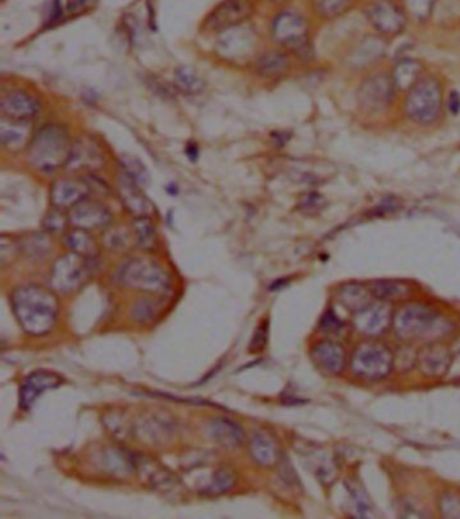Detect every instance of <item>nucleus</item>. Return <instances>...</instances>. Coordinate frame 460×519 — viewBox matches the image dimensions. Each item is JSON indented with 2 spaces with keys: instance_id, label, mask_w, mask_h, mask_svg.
<instances>
[{
  "instance_id": "obj_1",
  "label": "nucleus",
  "mask_w": 460,
  "mask_h": 519,
  "mask_svg": "<svg viewBox=\"0 0 460 519\" xmlns=\"http://www.w3.org/2000/svg\"><path fill=\"white\" fill-rule=\"evenodd\" d=\"M12 310L25 332L42 336L53 330L58 320V300L51 290L40 285H25L12 293Z\"/></svg>"
},
{
  "instance_id": "obj_2",
  "label": "nucleus",
  "mask_w": 460,
  "mask_h": 519,
  "mask_svg": "<svg viewBox=\"0 0 460 519\" xmlns=\"http://www.w3.org/2000/svg\"><path fill=\"white\" fill-rule=\"evenodd\" d=\"M71 141L65 128L49 125L33 136L29 161L33 168L43 173H53L68 164L72 153Z\"/></svg>"
},
{
  "instance_id": "obj_3",
  "label": "nucleus",
  "mask_w": 460,
  "mask_h": 519,
  "mask_svg": "<svg viewBox=\"0 0 460 519\" xmlns=\"http://www.w3.org/2000/svg\"><path fill=\"white\" fill-rule=\"evenodd\" d=\"M395 330L398 338L407 340H438L449 333L451 324L432 308L413 304L397 313Z\"/></svg>"
},
{
  "instance_id": "obj_4",
  "label": "nucleus",
  "mask_w": 460,
  "mask_h": 519,
  "mask_svg": "<svg viewBox=\"0 0 460 519\" xmlns=\"http://www.w3.org/2000/svg\"><path fill=\"white\" fill-rule=\"evenodd\" d=\"M119 282L126 287L149 294H165L172 287V279L168 272L157 262L146 258H134L128 261L120 269Z\"/></svg>"
},
{
  "instance_id": "obj_5",
  "label": "nucleus",
  "mask_w": 460,
  "mask_h": 519,
  "mask_svg": "<svg viewBox=\"0 0 460 519\" xmlns=\"http://www.w3.org/2000/svg\"><path fill=\"white\" fill-rule=\"evenodd\" d=\"M443 105V94L438 81L432 77L421 79L408 95L405 111L418 125H432L438 119Z\"/></svg>"
},
{
  "instance_id": "obj_6",
  "label": "nucleus",
  "mask_w": 460,
  "mask_h": 519,
  "mask_svg": "<svg viewBox=\"0 0 460 519\" xmlns=\"http://www.w3.org/2000/svg\"><path fill=\"white\" fill-rule=\"evenodd\" d=\"M395 366V356L382 344H362L354 352L351 367L354 374L369 380L387 378Z\"/></svg>"
},
{
  "instance_id": "obj_7",
  "label": "nucleus",
  "mask_w": 460,
  "mask_h": 519,
  "mask_svg": "<svg viewBox=\"0 0 460 519\" xmlns=\"http://www.w3.org/2000/svg\"><path fill=\"white\" fill-rule=\"evenodd\" d=\"M88 258L72 253L54 262L50 272L51 287L58 292L72 293L88 281L91 267Z\"/></svg>"
},
{
  "instance_id": "obj_8",
  "label": "nucleus",
  "mask_w": 460,
  "mask_h": 519,
  "mask_svg": "<svg viewBox=\"0 0 460 519\" xmlns=\"http://www.w3.org/2000/svg\"><path fill=\"white\" fill-rule=\"evenodd\" d=\"M256 37L250 27L238 25L225 30L216 42L220 57L231 63H246L254 57Z\"/></svg>"
},
{
  "instance_id": "obj_9",
  "label": "nucleus",
  "mask_w": 460,
  "mask_h": 519,
  "mask_svg": "<svg viewBox=\"0 0 460 519\" xmlns=\"http://www.w3.org/2000/svg\"><path fill=\"white\" fill-rule=\"evenodd\" d=\"M272 34L280 45L297 54L307 53L308 23L302 15L295 12H282L274 19Z\"/></svg>"
},
{
  "instance_id": "obj_10",
  "label": "nucleus",
  "mask_w": 460,
  "mask_h": 519,
  "mask_svg": "<svg viewBox=\"0 0 460 519\" xmlns=\"http://www.w3.org/2000/svg\"><path fill=\"white\" fill-rule=\"evenodd\" d=\"M367 18L377 32L395 35L402 32L407 23L405 11L393 0H375L367 9Z\"/></svg>"
},
{
  "instance_id": "obj_11",
  "label": "nucleus",
  "mask_w": 460,
  "mask_h": 519,
  "mask_svg": "<svg viewBox=\"0 0 460 519\" xmlns=\"http://www.w3.org/2000/svg\"><path fill=\"white\" fill-rule=\"evenodd\" d=\"M395 91L392 77L377 74L362 84L359 88V102L367 111H382L392 102Z\"/></svg>"
},
{
  "instance_id": "obj_12",
  "label": "nucleus",
  "mask_w": 460,
  "mask_h": 519,
  "mask_svg": "<svg viewBox=\"0 0 460 519\" xmlns=\"http://www.w3.org/2000/svg\"><path fill=\"white\" fill-rule=\"evenodd\" d=\"M69 222L81 230H96L111 223V212L102 202L86 199L69 210Z\"/></svg>"
},
{
  "instance_id": "obj_13",
  "label": "nucleus",
  "mask_w": 460,
  "mask_h": 519,
  "mask_svg": "<svg viewBox=\"0 0 460 519\" xmlns=\"http://www.w3.org/2000/svg\"><path fill=\"white\" fill-rule=\"evenodd\" d=\"M253 4L250 0H226L207 19L208 30L225 32V30L241 25L246 18L250 17Z\"/></svg>"
},
{
  "instance_id": "obj_14",
  "label": "nucleus",
  "mask_w": 460,
  "mask_h": 519,
  "mask_svg": "<svg viewBox=\"0 0 460 519\" xmlns=\"http://www.w3.org/2000/svg\"><path fill=\"white\" fill-rule=\"evenodd\" d=\"M104 156L99 143L91 136H80L72 145L71 158L65 168L73 172H94L103 168Z\"/></svg>"
},
{
  "instance_id": "obj_15",
  "label": "nucleus",
  "mask_w": 460,
  "mask_h": 519,
  "mask_svg": "<svg viewBox=\"0 0 460 519\" xmlns=\"http://www.w3.org/2000/svg\"><path fill=\"white\" fill-rule=\"evenodd\" d=\"M63 382L60 375L46 370H38L27 375L20 385V408L30 410L43 393L58 389Z\"/></svg>"
},
{
  "instance_id": "obj_16",
  "label": "nucleus",
  "mask_w": 460,
  "mask_h": 519,
  "mask_svg": "<svg viewBox=\"0 0 460 519\" xmlns=\"http://www.w3.org/2000/svg\"><path fill=\"white\" fill-rule=\"evenodd\" d=\"M89 194L91 187L86 179L65 177L51 185V204L60 210H71L80 202L88 199Z\"/></svg>"
},
{
  "instance_id": "obj_17",
  "label": "nucleus",
  "mask_w": 460,
  "mask_h": 519,
  "mask_svg": "<svg viewBox=\"0 0 460 519\" xmlns=\"http://www.w3.org/2000/svg\"><path fill=\"white\" fill-rule=\"evenodd\" d=\"M118 192L126 210L135 218H151L154 207L143 195L141 185L122 171L118 177Z\"/></svg>"
},
{
  "instance_id": "obj_18",
  "label": "nucleus",
  "mask_w": 460,
  "mask_h": 519,
  "mask_svg": "<svg viewBox=\"0 0 460 519\" xmlns=\"http://www.w3.org/2000/svg\"><path fill=\"white\" fill-rule=\"evenodd\" d=\"M4 118L18 120H32L40 114L41 104L34 96L25 91H12L0 103Z\"/></svg>"
},
{
  "instance_id": "obj_19",
  "label": "nucleus",
  "mask_w": 460,
  "mask_h": 519,
  "mask_svg": "<svg viewBox=\"0 0 460 519\" xmlns=\"http://www.w3.org/2000/svg\"><path fill=\"white\" fill-rule=\"evenodd\" d=\"M33 125L32 120H18L4 118L0 122V140L2 145L10 151H20L29 148L32 143Z\"/></svg>"
},
{
  "instance_id": "obj_20",
  "label": "nucleus",
  "mask_w": 460,
  "mask_h": 519,
  "mask_svg": "<svg viewBox=\"0 0 460 519\" xmlns=\"http://www.w3.org/2000/svg\"><path fill=\"white\" fill-rule=\"evenodd\" d=\"M390 308L389 305L370 304L364 309L356 312V325L361 332L366 335H378L382 331L387 330L390 323Z\"/></svg>"
},
{
  "instance_id": "obj_21",
  "label": "nucleus",
  "mask_w": 460,
  "mask_h": 519,
  "mask_svg": "<svg viewBox=\"0 0 460 519\" xmlns=\"http://www.w3.org/2000/svg\"><path fill=\"white\" fill-rule=\"evenodd\" d=\"M312 359L324 371L339 374L343 370L346 355L343 348L331 341H323L313 347Z\"/></svg>"
},
{
  "instance_id": "obj_22",
  "label": "nucleus",
  "mask_w": 460,
  "mask_h": 519,
  "mask_svg": "<svg viewBox=\"0 0 460 519\" xmlns=\"http://www.w3.org/2000/svg\"><path fill=\"white\" fill-rule=\"evenodd\" d=\"M451 366V355L441 346H431L420 354V369L424 375L441 378Z\"/></svg>"
},
{
  "instance_id": "obj_23",
  "label": "nucleus",
  "mask_w": 460,
  "mask_h": 519,
  "mask_svg": "<svg viewBox=\"0 0 460 519\" xmlns=\"http://www.w3.org/2000/svg\"><path fill=\"white\" fill-rule=\"evenodd\" d=\"M250 454L259 466H274L279 462V446L264 433H256L251 437Z\"/></svg>"
},
{
  "instance_id": "obj_24",
  "label": "nucleus",
  "mask_w": 460,
  "mask_h": 519,
  "mask_svg": "<svg viewBox=\"0 0 460 519\" xmlns=\"http://www.w3.org/2000/svg\"><path fill=\"white\" fill-rule=\"evenodd\" d=\"M421 74H423V68L418 61H401L393 69V84L398 91L410 92L423 79Z\"/></svg>"
},
{
  "instance_id": "obj_25",
  "label": "nucleus",
  "mask_w": 460,
  "mask_h": 519,
  "mask_svg": "<svg viewBox=\"0 0 460 519\" xmlns=\"http://www.w3.org/2000/svg\"><path fill=\"white\" fill-rule=\"evenodd\" d=\"M211 434L226 446H238L245 440V431L238 424L226 418H216L211 423Z\"/></svg>"
},
{
  "instance_id": "obj_26",
  "label": "nucleus",
  "mask_w": 460,
  "mask_h": 519,
  "mask_svg": "<svg viewBox=\"0 0 460 519\" xmlns=\"http://www.w3.org/2000/svg\"><path fill=\"white\" fill-rule=\"evenodd\" d=\"M65 243L71 248L72 253L79 254L84 258L91 259L97 254L96 241L87 230L74 228V230L69 231L65 236Z\"/></svg>"
},
{
  "instance_id": "obj_27",
  "label": "nucleus",
  "mask_w": 460,
  "mask_h": 519,
  "mask_svg": "<svg viewBox=\"0 0 460 519\" xmlns=\"http://www.w3.org/2000/svg\"><path fill=\"white\" fill-rule=\"evenodd\" d=\"M288 69H289V58L281 51H270L257 61L258 73L269 79L282 76Z\"/></svg>"
},
{
  "instance_id": "obj_28",
  "label": "nucleus",
  "mask_w": 460,
  "mask_h": 519,
  "mask_svg": "<svg viewBox=\"0 0 460 519\" xmlns=\"http://www.w3.org/2000/svg\"><path fill=\"white\" fill-rule=\"evenodd\" d=\"M370 293L361 285L349 284L341 287V292H339V300L347 309L356 313L366 308L367 305L372 304L370 302Z\"/></svg>"
},
{
  "instance_id": "obj_29",
  "label": "nucleus",
  "mask_w": 460,
  "mask_h": 519,
  "mask_svg": "<svg viewBox=\"0 0 460 519\" xmlns=\"http://www.w3.org/2000/svg\"><path fill=\"white\" fill-rule=\"evenodd\" d=\"M134 233H135L138 246L142 250H156L157 244H158V238H157L156 227L150 222V218H135V222H134Z\"/></svg>"
},
{
  "instance_id": "obj_30",
  "label": "nucleus",
  "mask_w": 460,
  "mask_h": 519,
  "mask_svg": "<svg viewBox=\"0 0 460 519\" xmlns=\"http://www.w3.org/2000/svg\"><path fill=\"white\" fill-rule=\"evenodd\" d=\"M174 83L185 94H200L204 91L205 83L202 77L188 66H180L174 72Z\"/></svg>"
},
{
  "instance_id": "obj_31",
  "label": "nucleus",
  "mask_w": 460,
  "mask_h": 519,
  "mask_svg": "<svg viewBox=\"0 0 460 519\" xmlns=\"http://www.w3.org/2000/svg\"><path fill=\"white\" fill-rule=\"evenodd\" d=\"M372 294L380 300H397V298L405 297L410 294V287L407 284H402L400 281H377L372 284Z\"/></svg>"
},
{
  "instance_id": "obj_32",
  "label": "nucleus",
  "mask_w": 460,
  "mask_h": 519,
  "mask_svg": "<svg viewBox=\"0 0 460 519\" xmlns=\"http://www.w3.org/2000/svg\"><path fill=\"white\" fill-rule=\"evenodd\" d=\"M235 483V471L231 467L222 466L220 469H216L212 483L208 485L205 492L212 495L223 494V492H227L228 490H231Z\"/></svg>"
},
{
  "instance_id": "obj_33",
  "label": "nucleus",
  "mask_w": 460,
  "mask_h": 519,
  "mask_svg": "<svg viewBox=\"0 0 460 519\" xmlns=\"http://www.w3.org/2000/svg\"><path fill=\"white\" fill-rule=\"evenodd\" d=\"M353 4V0H313L316 12L324 18H336L344 14Z\"/></svg>"
},
{
  "instance_id": "obj_34",
  "label": "nucleus",
  "mask_w": 460,
  "mask_h": 519,
  "mask_svg": "<svg viewBox=\"0 0 460 519\" xmlns=\"http://www.w3.org/2000/svg\"><path fill=\"white\" fill-rule=\"evenodd\" d=\"M120 162H122L123 172L128 174L134 181L140 184L141 187H145V185L149 184L150 176H149V172L146 171L145 166H143L140 159L134 158L131 156H123L120 158Z\"/></svg>"
},
{
  "instance_id": "obj_35",
  "label": "nucleus",
  "mask_w": 460,
  "mask_h": 519,
  "mask_svg": "<svg viewBox=\"0 0 460 519\" xmlns=\"http://www.w3.org/2000/svg\"><path fill=\"white\" fill-rule=\"evenodd\" d=\"M436 0H402L403 9L410 17L426 20L431 15Z\"/></svg>"
},
{
  "instance_id": "obj_36",
  "label": "nucleus",
  "mask_w": 460,
  "mask_h": 519,
  "mask_svg": "<svg viewBox=\"0 0 460 519\" xmlns=\"http://www.w3.org/2000/svg\"><path fill=\"white\" fill-rule=\"evenodd\" d=\"M63 210H60V208L54 207L50 212H48V215L43 218V227L46 228V231H50V233H61V231L65 230L69 216L66 218V215Z\"/></svg>"
},
{
  "instance_id": "obj_37",
  "label": "nucleus",
  "mask_w": 460,
  "mask_h": 519,
  "mask_svg": "<svg viewBox=\"0 0 460 519\" xmlns=\"http://www.w3.org/2000/svg\"><path fill=\"white\" fill-rule=\"evenodd\" d=\"M157 313H158V307L156 302L150 301V300H142L133 309L134 318L140 323L151 320Z\"/></svg>"
},
{
  "instance_id": "obj_38",
  "label": "nucleus",
  "mask_w": 460,
  "mask_h": 519,
  "mask_svg": "<svg viewBox=\"0 0 460 519\" xmlns=\"http://www.w3.org/2000/svg\"><path fill=\"white\" fill-rule=\"evenodd\" d=\"M349 495L354 500V508L356 510V515L358 516H370L372 515V508L370 505L369 500L362 494V490L359 488L353 487L349 490Z\"/></svg>"
},
{
  "instance_id": "obj_39",
  "label": "nucleus",
  "mask_w": 460,
  "mask_h": 519,
  "mask_svg": "<svg viewBox=\"0 0 460 519\" xmlns=\"http://www.w3.org/2000/svg\"><path fill=\"white\" fill-rule=\"evenodd\" d=\"M441 513L448 518H460V497L447 495L441 503Z\"/></svg>"
},
{
  "instance_id": "obj_40",
  "label": "nucleus",
  "mask_w": 460,
  "mask_h": 519,
  "mask_svg": "<svg viewBox=\"0 0 460 519\" xmlns=\"http://www.w3.org/2000/svg\"><path fill=\"white\" fill-rule=\"evenodd\" d=\"M267 343V323L262 324L257 330L256 335H254L253 340L250 344L251 352H259L264 348Z\"/></svg>"
},
{
  "instance_id": "obj_41",
  "label": "nucleus",
  "mask_w": 460,
  "mask_h": 519,
  "mask_svg": "<svg viewBox=\"0 0 460 519\" xmlns=\"http://www.w3.org/2000/svg\"><path fill=\"white\" fill-rule=\"evenodd\" d=\"M320 326L327 332H335V331L341 330V321L334 315V312H327V315L324 316L321 320Z\"/></svg>"
},
{
  "instance_id": "obj_42",
  "label": "nucleus",
  "mask_w": 460,
  "mask_h": 519,
  "mask_svg": "<svg viewBox=\"0 0 460 519\" xmlns=\"http://www.w3.org/2000/svg\"><path fill=\"white\" fill-rule=\"evenodd\" d=\"M27 248L32 254L45 253L46 250H49V243L43 236L34 235L30 240V246H27Z\"/></svg>"
},
{
  "instance_id": "obj_43",
  "label": "nucleus",
  "mask_w": 460,
  "mask_h": 519,
  "mask_svg": "<svg viewBox=\"0 0 460 519\" xmlns=\"http://www.w3.org/2000/svg\"><path fill=\"white\" fill-rule=\"evenodd\" d=\"M91 0H66V6L71 12H77L87 7Z\"/></svg>"
},
{
  "instance_id": "obj_44",
  "label": "nucleus",
  "mask_w": 460,
  "mask_h": 519,
  "mask_svg": "<svg viewBox=\"0 0 460 519\" xmlns=\"http://www.w3.org/2000/svg\"><path fill=\"white\" fill-rule=\"evenodd\" d=\"M449 110H451L452 114H457L460 111V96L457 94H452L451 97H449L448 102Z\"/></svg>"
},
{
  "instance_id": "obj_45",
  "label": "nucleus",
  "mask_w": 460,
  "mask_h": 519,
  "mask_svg": "<svg viewBox=\"0 0 460 519\" xmlns=\"http://www.w3.org/2000/svg\"><path fill=\"white\" fill-rule=\"evenodd\" d=\"M185 151H187V156H189L192 161H196L197 154H199V149H197V146L195 145V143H192V145H188L187 150Z\"/></svg>"
},
{
  "instance_id": "obj_46",
  "label": "nucleus",
  "mask_w": 460,
  "mask_h": 519,
  "mask_svg": "<svg viewBox=\"0 0 460 519\" xmlns=\"http://www.w3.org/2000/svg\"><path fill=\"white\" fill-rule=\"evenodd\" d=\"M270 2H274V4H279V2H282V0H270Z\"/></svg>"
}]
</instances>
